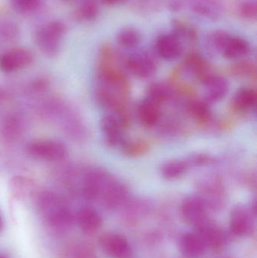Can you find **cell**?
Listing matches in <instances>:
<instances>
[{
	"label": "cell",
	"instance_id": "1",
	"mask_svg": "<svg viewBox=\"0 0 257 258\" xmlns=\"http://www.w3.org/2000/svg\"><path fill=\"white\" fill-rule=\"evenodd\" d=\"M38 207L51 228L64 230L72 225L73 218L70 210L54 192H42L38 198Z\"/></svg>",
	"mask_w": 257,
	"mask_h": 258
},
{
	"label": "cell",
	"instance_id": "2",
	"mask_svg": "<svg viewBox=\"0 0 257 258\" xmlns=\"http://www.w3.org/2000/svg\"><path fill=\"white\" fill-rule=\"evenodd\" d=\"M113 58L114 54L110 48H103L101 61L98 68V78L104 87L128 98L131 91L129 80L123 71L112 63Z\"/></svg>",
	"mask_w": 257,
	"mask_h": 258
},
{
	"label": "cell",
	"instance_id": "3",
	"mask_svg": "<svg viewBox=\"0 0 257 258\" xmlns=\"http://www.w3.org/2000/svg\"><path fill=\"white\" fill-rule=\"evenodd\" d=\"M66 27L60 21H51L36 30L35 41L41 51L48 57H54L60 51V42Z\"/></svg>",
	"mask_w": 257,
	"mask_h": 258
},
{
	"label": "cell",
	"instance_id": "4",
	"mask_svg": "<svg viewBox=\"0 0 257 258\" xmlns=\"http://www.w3.org/2000/svg\"><path fill=\"white\" fill-rule=\"evenodd\" d=\"M95 97L98 104L103 108L111 112L112 115L119 118L125 128L129 126L131 116L127 98L104 86L98 88Z\"/></svg>",
	"mask_w": 257,
	"mask_h": 258
},
{
	"label": "cell",
	"instance_id": "5",
	"mask_svg": "<svg viewBox=\"0 0 257 258\" xmlns=\"http://www.w3.org/2000/svg\"><path fill=\"white\" fill-rule=\"evenodd\" d=\"M196 187L200 192L208 207H221L226 200V186L223 179L218 174H211L198 179Z\"/></svg>",
	"mask_w": 257,
	"mask_h": 258
},
{
	"label": "cell",
	"instance_id": "6",
	"mask_svg": "<svg viewBox=\"0 0 257 258\" xmlns=\"http://www.w3.org/2000/svg\"><path fill=\"white\" fill-rule=\"evenodd\" d=\"M30 156L39 160L59 162L68 154L67 148L63 143L54 140H36L27 146Z\"/></svg>",
	"mask_w": 257,
	"mask_h": 258
},
{
	"label": "cell",
	"instance_id": "7",
	"mask_svg": "<svg viewBox=\"0 0 257 258\" xmlns=\"http://www.w3.org/2000/svg\"><path fill=\"white\" fill-rule=\"evenodd\" d=\"M113 177L110 173L103 168H95L89 170L84 174L81 183L83 197L88 200L99 199Z\"/></svg>",
	"mask_w": 257,
	"mask_h": 258
},
{
	"label": "cell",
	"instance_id": "8",
	"mask_svg": "<svg viewBox=\"0 0 257 258\" xmlns=\"http://www.w3.org/2000/svg\"><path fill=\"white\" fill-rule=\"evenodd\" d=\"M33 60V54L28 49L14 48L0 55V70L7 74L16 72L31 64Z\"/></svg>",
	"mask_w": 257,
	"mask_h": 258
},
{
	"label": "cell",
	"instance_id": "9",
	"mask_svg": "<svg viewBox=\"0 0 257 258\" xmlns=\"http://www.w3.org/2000/svg\"><path fill=\"white\" fill-rule=\"evenodd\" d=\"M125 68L134 77L148 79L156 72L155 59L147 53H137L130 56L125 61Z\"/></svg>",
	"mask_w": 257,
	"mask_h": 258
},
{
	"label": "cell",
	"instance_id": "10",
	"mask_svg": "<svg viewBox=\"0 0 257 258\" xmlns=\"http://www.w3.org/2000/svg\"><path fill=\"white\" fill-rule=\"evenodd\" d=\"M206 203L200 196H191L187 197L183 202L181 212L185 221L193 225L199 226L206 221Z\"/></svg>",
	"mask_w": 257,
	"mask_h": 258
},
{
	"label": "cell",
	"instance_id": "11",
	"mask_svg": "<svg viewBox=\"0 0 257 258\" xmlns=\"http://www.w3.org/2000/svg\"><path fill=\"white\" fill-rule=\"evenodd\" d=\"M129 189L123 182L113 177L106 186L100 198L107 209H113L123 204L128 198Z\"/></svg>",
	"mask_w": 257,
	"mask_h": 258
},
{
	"label": "cell",
	"instance_id": "12",
	"mask_svg": "<svg viewBox=\"0 0 257 258\" xmlns=\"http://www.w3.org/2000/svg\"><path fill=\"white\" fill-rule=\"evenodd\" d=\"M123 124L120 119L113 115L104 116L101 121V129L104 141L108 147H121L124 140Z\"/></svg>",
	"mask_w": 257,
	"mask_h": 258
},
{
	"label": "cell",
	"instance_id": "13",
	"mask_svg": "<svg viewBox=\"0 0 257 258\" xmlns=\"http://www.w3.org/2000/svg\"><path fill=\"white\" fill-rule=\"evenodd\" d=\"M103 251L112 258H130L131 249L128 241L119 234L106 233L100 239Z\"/></svg>",
	"mask_w": 257,
	"mask_h": 258
},
{
	"label": "cell",
	"instance_id": "14",
	"mask_svg": "<svg viewBox=\"0 0 257 258\" xmlns=\"http://www.w3.org/2000/svg\"><path fill=\"white\" fill-rule=\"evenodd\" d=\"M200 82L205 91V101L208 103L222 101L229 92V83L220 76L209 74Z\"/></svg>",
	"mask_w": 257,
	"mask_h": 258
},
{
	"label": "cell",
	"instance_id": "15",
	"mask_svg": "<svg viewBox=\"0 0 257 258\" xmlns=\"http://www.w3.org/2000/svg\"><path fill=\"white\" fill-rule=\"evenodd\" d=\"M155 51L159 57L166 60H174L184 52L183 42L174 33L161 35L155 42Z\"/></svg>",
	"mask_w": 257,
	"mask_h": 258
},
{
	"label": "cell",
	"instance_id": "16",
	"mask_svg": "<svg viewBox=\"0 0 257 258\" xmlns=\"http://www.w3.org/2000/svg\"><path fill=\"white\" fill-rule=\"evenodd\" d=\"M253 215L250 209L244 206H238L232 209L230 215V229L237 236H244L251 231Z\"/></svg>",
	"mask_w": 257,
	"mask_h": 258
},
{
	"label": "cell",
	"instance_id": "17",
	"mask_svg": "<svg viewBox=\"0 0 257 258\" xmlns=\"http://www.w3.org/2000/svg\"><path fill=\"white\" fill-rule=\"evenodd\" d=\"M257 94L253 88L243 87L235 92L232 98V109L240 114H245L256 110Z\"/></svg>",
	"mask_w": 257,
	"mask_h": 258
},
{
	"label": "cell",
	"instance_id": "18",
	"mask_svg": "<svg viewBox=\"0 0 257 258\" xmlns=\"http://www.w3.org/2000/svg\"><path fill=\"white\" fill-rule=\"evenodd\" d=\"M198 234L201 236L207 247L213 249H220L224 245L226 238L223 232L216 227L215 224L210 222L208 219L197 226Z\"/></svg>",
	"mask_w": 257,
	"mask_h": 258
},
{
	"label": "cell",
	"instance_id": "19",
	"mask_svg": "<svg viewBox=\"0 0 257 258\" xmlns=\"http://www.w3.org/2000/svg\"><path fill=\"white\" fill-rule=\"evenodd\" d=\"M137 116L140 123L145 128H155L161 119L160 107L145 98L137 105Z\"/></svg>",
	"mask_w": 257,
	"mask_h": 258
},
{
	"label": "cell",
	"instance_id": "20",
	"mask_svg": "<svg viewBox=\"0 0 257 258\" xmlns=\"http://www.w3.org/2000/svg\"><path fill=\"white\" fill-rule=\"evenodd\" d=\"M250 51L249 42L243 38L230 35L220 54L229 60H240L248 55Z\"/></svg>",
	"mask_w": 257,
	"mask_h": 258
},
{
	"label": "cell",
	"instance_id": "21",
	"mask_svg": "<svg viewBox=\"0 0 257 258\" xmlns=\"http://www.w3.org/2000/svg\"><path fill=\"white\" fill-rule=\"evenodd\" d=\"M77 222L84 233L92 234L96 233L102 224L100 214L92 207H84L77 214Z\"/></svg>",
	"mask_w": 257,
	"mask_h": 258
},
{
	"label": "cell",
	"instance_id": "22",
	"mask_svg": "<svg viewBox=\"0 0 257 258\" xmlns=\"http://www.w3.org/2000/svg\"><path fill=\"white\" fill-rule=\"evenodd\" d=\"M187 111L196 123L202 126L208 125L212 122L213 113L207 101H191L187 104Z\"/></svg>",
	"mask_w": 257,
	"mask_h": 258
},
{
	"label": "cell",
	"instance_id": "23",
	"mask_svg": "<svg viewBox=\"0 0 257 258\" xmlns=\"http://www.w3.org/2000/svg\"><path fill=\"white\" fill-rule=\"evenodd\" d=\"M181 250L187 257H198L204 254L206 245L198 233H189L181 239Z\"/></svg>",
	"mask_w": 257,
	"mask_h": 258
},
{
	"label": "cell",
	"instance_id": "24",
	"mask_svg": "<svg viewBox=\"0 0 257 258\" xmlns=\"http://www.w3.org/2000/svg\"><path fill=\"white\" fill-rule=\"evenodd\" d=\"M190 169L186 159H173L162 164L160 172L165 180H174L183 177Z\"/></svg>",
	"mask_w": 257,
	"mask_h": 258
},
{
	"label": "cell",
	"instance_id": "25",
	"mask_svg": "<svg viewBox=\"0 0 257 258\" xmlns=\"http://www.w3.org/2000/svg\"><path fill=\"white\" fill-rule=\"evenodd\" d=\"M173 97V91L162 83H153L146 89V99L158 106L168 102Z\"/></svg>",
	"mask_w": 257,
	"mask_h": 258
},
{
	"label": "cell",
	"instance_id": "26",
	"mask_svg": "<svg viewBox=\"0 0 257 258\" xmlns=\"http://www.w3.org/2000/svg\"><path fill=\"white\" fill-rule=\"evenodd\" d=\"M185 68L190 74L202 80L208 75V63L205 59L197 53H191L185 60Z\"/></svg>",
	"mask_w": 257,
	"mask_h": 258
},
{
	"label": "cell",
	"instance_id": "27",
	"mask_svg": "<svg viewBox=\"0 0 257 258\" xmlns=\"http://www.w3.org/2000/svg\"><path fill=\"white\" fill-rule=\"evenodd\" d=\"M122 153L131 158H137L147 154L150 150V145L143 140H130L124 141L121 145Z\"/></svg>",
	"mask_w": 257,
	"mask_h": 258
},
{
	"label": "cell",
	"instance_id": "28",
	"mask_svg": "<svg viewBox=\"0 0 257 258\" xmlns=\"http://www.w3.org/2000/svg\"><path fill=\"white\" fill-rule=\"evenodd\" d=\"M34 183L31 179L24 176L12 177L9 182V189L15 197L21 198L28 196L34 189Z\"/></svg>",
	"mask_w": 257,
	"mask_h": 258
},
{
	"label": "cell",
	"instance_id": "29",
	"mask_svg": "<svg viewBox=\"0 0 257 258\" xmlns=\"http://www.w3.org/2000/svg\"><path fill=\"white\" fill-rule=\"evenodd\" d=\"M116 41L123 48H135L140 43L141 35L135 28L126 27L119 32L116 36Z\"/></svg>",
	"mask_w": 257,
	"mask_h": 258
},
{
	"label": "cell",
	"instance_id": "30",
	"mask_svg": "<svg viewBox=\"0 0 257 258\" xmlns=\"http://www.w3.org/2000/svg\"><path fill=\"white\" fill-rule=\"evenodd\" d=\"M22 129L21 119L18 116L12 115L6 118L3 122L1 128L2 135L7 141H14L20 136Z\"/></svg>",
	"mask_w": 257,
	"mask_h": 258
},
{
	"label": "cell",
	"instance_id": "31",
	"mask_svg": "<svg viewBox=\"0 0 257 258\" xmlns=\"http://www.w3.org/2000/svg\"><path fill=\"white\" fill-rule=\"evenodd\" d=\"M230 74L238 78H249L256 80V64L248 60H241L232 65L230 68Z\"/></svg>",
	"mask_w": 257,
	"mask_h": 258
},
{
	"label": "cell",
	"instance_id": "32",
	"mask_svg": "<svg viewBox=\"0 0 257 258\" xmlns=\"http://www.w3.org/2000/svg\"><path fill=\"white\" fill-rule=\"evenodd\" d=\"M194 9L197 13L210 18H217L220 12V5L216 0H198Z\"/></svg>",
	"mask_w": 257,
	"mask_h": 258
},
{
	"label": "cell",
	"instance_id": "33",
	"mask_svg": "<svg viewBox=\"0 0 257 258\" xmlns=\"http://www.w3.org/2000/svg\"><path fill=\"white\" fill-rule=\"evenodd\" d=\"M100 13L98 0H83L79 9V14L83 19L92 21L98 18Z\"/></svg>",
	"mask_w": 257,
	"mask_h": 258
},
{
	"label": "cell",
	"instance_id": "34",
	"mask_svg": "<svg viewBox=\"0 0 257 258\" xmlns=\"http://www.w3.org/2000/svg\"><path fill=\"white\" fill-rule=\"evenodd\" d=\"M190 168L207 166L214 163V159L211 155L206 153H193L186 158Z\"/></svg>",
	"mask_w": 257,
	"mask_h": 258
},
{
	"label": "cell",
	"instance_id": "35",
	"mask_svg": "<svg viewBox=\"0 0 257 258\" xmlns=\"http://www.w3.org/2000/svg\"><path fill=\"white\" fill-rule=\"evenodd\" d=\"M238 12L243 18L255 20L257 16L256 0H243L238 6Z\"/></svg>",
	"mask_w": 257,
	"mask_h": 258
},
{
	"label": "cell",
	"instance_id": "36",
	"mask_svg": "<svg viewBox=\"0 0 257 258\" xmlns=\"http://www.w3.org/2000/svg\"><path fill=\"white\" fill-rule=\"evenodd\" d=\"M14 6L22 12H31L37 9L41 0H12Z\"/></svg>",
	"mask_w": 257,
	"mask_h": 258
},
{
	"label": "cell",
	"instance_id": "37",
	"mask_svg": "<svg viewBox=\"0 0 257 258\" xmlns=\"http://www.w3.org/2000/svg\"><path fill=\"white\" fill-rule=\"evenodd\" d=\"M73 258H93V254L89 248L78 247L74 251Z\"/></svg>",
	"mask_w": 257,
	"mask_h": 258
},
{
	"label": "cell",
	"instance_id": "38",
	"mask_svg": "<svg viewBox=\"0 0 257 258\" xmlns=\"http://www.w3.org/2000/svg\"><path fill=\"white\" fill-rule=\"evenodd\" d=\"M256 173L250 172L247 173L244 176V182H246V184L250 186V187L256 188Z\"/></svg>",
	"mask_w": 257,
	"mask_h": 258
},
{
	"label": "cell",
	"instance_id": "39",
	"mask_svg": "<svg viewBox=\"0 0 257 258\" xmlns=\"http://www.w3.org/2000/svg\"><path fill=\"white\" fill-rule=\"evenodd\" d=\"M101 1L107 6H116L119 3L125 2V0H101Z\"/></svg>",
	"mask_w": 257,
	"mask_h": 258
},
{
	"label": "cell",
	"instance_id": "40",
	"mask_svg": "<svg viewBox=\"0 0 257 258\" xmlns=\"http://www.w3.org/2000/svg\"><path fill=\"white\" fill-rule=\"evenodd\" d=\"M3 219H2L1 215H0V231H1L2 229H3Z\"/></svg>",
	"mask_w": 257,
	"mask_h": 258
},
{
	"label": "cell",
	"instance_id": "41",
	"mask_svg": "<svg viewBox=\"0 0 257 258\" xmlns=\"http://www.w3.org/2000/svg\"><path fill=\"white\" fill-rule=\"evenodd\" d=\"M2 98V94H1V92H0V99H1Z\"/></svg>",
	"mask_w": 257,
	"mask_h": 258
},
{
	"label": "cell",
	"instance_id": "42",
	"mask_svg": "<svg viewBox=\"0 0 257 258\" xmlns=\"http://www.w3.org/2000/svg\"><path fill=\"white\" fill-rule=\"evenodd\" d=\"M0 258H5V257H3V256H0Z\"/></svg>",
	"mask_w": 257,
	"mask_h": 258
}]
</instances>
